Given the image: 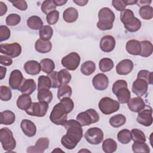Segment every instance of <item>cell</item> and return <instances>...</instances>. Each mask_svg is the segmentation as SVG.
<instances>
[{"label":"cell","mask_w":153,"mask_h":153,"mask_svg":"<svg viewBox=\"0 0 153 153\" xmlns=\"http://www.w3.org/2000/svg\"><path fill=\"white\" fill-rule=\"evenodd\" d=\"M137 78L145 79L148 84H152V73L147 70H140L137 75Z\"/></svg>","instance_id":"49"},{"label":"cell","mask_w":153,"mask_h":153,"mask_svg":"<svg viewBox=\"0 0 153 153\" xmlns=\"http://www.w3.org/2000/svg\"><path fill=\"white\" fill-rule=\"evenodd\" d=\"M35 48L38 53H47L51 50L52 44L50 41H44L38 39L35 42Z\"/></svg>","instance_id":"23"},{"label":"cell","mask_w":153,"mask_h":153,"mask_svg":"<svg viewBox=\"0 0 153 153\" xmlns=\"http://www.w3.org/2000/svg\"><path fill=\"white\" fill-rule=\"evenodd\" d=\"M0 117L1 124L4 125H11L14 123L16 120L15 114L10 110L2 111L0 114Z\"/></svg>","instance_id":"26"},{"label":"cell","mask_w":153,"mask_h":153,"mask_svg":"<svg viewBox=\"0 0 153 153\" xmlns=\"http://www.w3.org/2000/svg\"><path fill=\"white\" fill-rule=\"evenodd\" d=\"M99 118V114L94 109H88L79 113L76 116V120L82 126H89L91 124L97 123Z\"/></svg>","instance_id":"6"},{"label":"cell","mask_w":153,"mask_h":153,"mask_svg":"<svg viewBox=\"0 0 153 153\" xmlns=\"http://www.w3.org/2000/svg\"><path fill=\"white\" fill-rule=\"evenodd\" d=\"M136 121L138 123L145 127L151 126L153 121L152 108L148 106V109H143L139 112Z\"/></svg>","instance_id":"11"},{"label":"cell","mask_w":153,"mask_h":153,"mask_svg":"<svg viewBox=\"0 0 153 153\" xmlns=\"http://www.w3.org/2000/svg\"><path fill=\"white\" fill-rule=\"evenodd\" d=\"M112 6L117 10L122 11L126 9L127 7L126 4L123 0H113L112 1Z\"/></svg>","instance_id":"56"},{"label":"cell","mask_w":153,"mask_h":153,"mask_svg":"<svg viewBox=\"0 0 153 153\" xmlns=\"http://www.w3.org/2000/svg\"><path fill=\"white\" fill-rule=\"evenodd\" d=\"M92 84L96 90L102 91L106 90L109 85L108 76L102 73L96 74L92 79Z\"/></svg>","instance_id":"14"},{"label":"cell","mask_w":153,"mask_h":153,"mask_svg":"<svg viewBox=\"0 0 153 153\" xmlns=\"http://www.w3.org/2000/svg\"><path fill=\"white\" fill-rule=\"evenodd\" d=\"M128 109L134 112H139L143 109L146 105L140 97H135L130 99L127 103Z\"/></svg>","instance_id":"19"},{"label":"cell","mask_w":153,"mask_h":153,"mask_svg":"<svg viewBox=\"0 0 153 153\" xmlns=\"http://www.w3.org/2000/svg\"><path fill=\"white\" fill-rule=\"evenodd\" d=\"M148 88V84L145 79L142 78H137L132 84L131 90L136 96L138 97H141L146 93Z\"/></svg>","instance_id":"12"},{"label":"cell","mask_w":153,"mask_h":153,"mask_svg":"<svg viewBox=\"0 0 153 153\" xmlns=\"http://www.w3.org/2000/svg\"><path fill=\"white\" fill-rule=\"evenodd\" d=\"M21 20V17L17 14H10L6 17V24L8 26H14L19 24Z\"/></svg>","instance_id":"48"},{"label":"cell","mask_w":153,"mask_h":153,"mask_svg":"<svg viewBox=\"0 0 153 153\" xmlns=\"http://www.w3.org/2000/svg\"><path fill=\"white\" fill-rule=\"evenodd\" d=\"M117 149V144L116 142L111 139H106L102 143V149L105 153H112L116 151Z\"/></svg>","instance_id":"33"},{"label":"cell","mask_w":153,"mask_h":153,"mask_svg":"<svg viewBox=\"0 0 153 153\" xmlns=\"http://www.w3.org/2000/svg\"><path fill=\"white\" fill-rule=\"evenodd\" d=\"M40 65L42 72L47 74H50L54 71L55 64L53 60L50 59H44L41 60Z\"/></svg>","instance_id":"35"},{"label":"cell","mask_w":153,"mask_h":153,"mask_svg":"<svg viewBox=\"0 0 153 153\" xmlns=\"http://www.w3.org/2000/svg\"><path fill=\"white\" fill-rule=\"evenodd\" d=\"M73 2L79 6H84L88 3V1L85 0H74Z\"/></svg>","instance_id":"61"},{"label":"cell","mask_w":153,"mask_h":153,"mask_svg":"<svg viewBox=\"0 0 153 153\" xmlns=\"http://www.w3.org/2000/svg\"><path fill=\"white\" fill-rule=\"evenodd\" d=\"M127 87V82L124 79H118L112 85V93L115 95L117 92L121 88Z\"/></svg>","instance_id":"53"},{"label":"cell","mask_w":153,"mask_h":153,"mask_svg":"<svg viewBox=\"0 0 153 153\" xmlns=\"http://www.w3.org/2000/svg\"><path fill=\"white\" fill-rule=\"evenodd\" d=\"M48 109V103L46 102H32L30 107L25 111L27 114L30 116L42 117L47 114Z\"/></svg>","instance_id":"7"},{"label":"cell","mask_w":153,"mask_h":153,"mask_svg":"<svg viewBox=\"0 0 153 153\" xmlns=\"http://www.w3.org/2000/svg\"><path fill=\"white\" fill-rule=\"evenodd\" d=\"M10 2L12 3L13 5L19 9L20 11H25L27 8V4L26 1L23 0H17V1H11L9 0Z\"/></svg>","instance_id":"54"},{"label":"cell","mask_w":153,"mask_h":153,"mask_svg":"<svg viewBox=\"0 0 153 153\" xmlns=\"http://www.w3.org/2000/svg\"><path fill=\"white\" fill-rule=\"evenodd\" d=\"M56 6H62L65 5L67 2L68 0H54Z\"/></svg>","instance_id":"62"},{"label":"cell","mask_w":153,"mask_h":153,"mask_svg":"<svg viewBox=\"0 0 153 153\" xmlns=\"http://www.w3.org/2000/svg\"><path fill=\"white\" fill-rule=\"evenodd\" d=\"M66 134L61 139L62 145L68 149H74L82 137L83 130L81 124L75 120L66 121L63 124Z\"/></svg>","instance_id":"1"},{"label":"cell","mask_w":153,"mask_h":153,"mask_svg":"<svg viewBox=\"0 0 153 153\" xmlns=\"http://www.w3.org/2000/svg\"><path fill=\"white\" fill-rule=\"evenodd\" d=\"M110 125L115 128L123 126L126 122V117L123 114H117L111 117L109 119Z\"/></svg>","instance_id":"36"},{"label":"cell","mask_w":153,"mask_h":153,"mask_svg":"<svg viewBox=\"0 0 153 153\" xmlns=\"http://www.w3.org/2000/svg\"><path fill=\"white\" fill-rule=\"evenodd\" d=\"M78 11L74 7H69L63 11V19L67 23L75 22L78 19Z\"/></svg>","instance_id":"24"},{"label":"cell","mask_w":153,"mask_h":153,"mask_svg":"<svg viewBox=\"0 0 153 153\" xmlns=\"http://www.w3.org/2000/svg\"><path fill=\"white\" fill-rule=\"evenodd\" d=\"M132 151L135 153L145 152L149 153L150 149L149 146L145 142H134L131 146Z\"/></svg>","instance_id":"43"},{"label":"cell","mask_w":153,"mask_h":153,"mask_svg":"<svg viewBox=\"0 0 153 153\" xmlns=\"http://www.w3.org/2000/svg\"><path fill=\"white\" fill-rule=\"evenodd\" d=\"M60 101L64 104L68 114L73 110L74 107V103L73 100L70 97H63L60 99Z\"/></svg>","instance_id":"55"},{"label":"cell","mask_w":153,"mask_h":153,"mask_svg":"<svg viewBox=\"0 0 153 153\" xmlns=\"http://www.w3.org/2000/svg\"><path fill=\"white\" fill-rule=\"evenodd\" d=\"M151 1H147V0H143V1H137V4L140 7L144 6V5H149V4L151 3Z\"/></svg>","instance_id":"59"},{"label":"cell","mask_w":153,"mask_h":153,"mask_svg":"<svg viewBox=\"0 0 153 153\" xmlns=\"http://www.w3.org/2000/svg\"><path fill=\"white\" fill-rule=\"evenodd\" d=\"M119 103H127L130 99V91L127 87H123L120 88L115 94Z\"/></svg>","instance_id":"28"},{"label":"cell","mask_w":153,"mask_h":153,"mask_svg":"<svg viewBox=\"0 0 153 153\" xmlns=\"http://www.w3.org/2000/svg\"><path fill=\"white\" fill-rule=\"evenodd\" d=\"M117 139L122 144H127L131 140V132L128 129H123L118 131L117 134Z\"/></svg>","instance_id":"39"},{"label":"cell","mask_w":153,"mask_h":153,"mask_svg":"<svg viewBox=\"0 0 153 153\" xmlns=\"http://www.w3.org/2000/svg\"><path fill=\"white\" fill-rule=\"evenodd\" d=\"M142 23L139 19L135 17L134 20L130 24L124 26L125 29L130 32H135L140 29L141 27Z\"/></svg>","instance_id":"47"},{"label":"cell","mask_w":153,"mask_h":153,"mask_svg":"<svg viewBox=\"0 0 153 153\" xmlns=\"http://www.w3.org/2000/svg\"><path fill=\"white\" fill-rule=\"evenodd\" d=\"M126 49L127 51L131 55H139L141 49L140 43L136 39H130L127 42Z\"/></svg>","instance_id":"22"},{"label":"cell","mask_w":153,"mask_h":153,"mask_svg":"<svg viewBox=\"0 0 153 153\" xmlns=\"http://www.w3.org/2000/svg\"><path fill=\"white\" fill-rule=\"evenodd\" d=\"M85 140L91 145H99L103 140V132L98 127L88 128L85 134Z\"/></svg>","instance_id":"8"},{"label":"cell","mask_w":153,"mask_h":153,"mask_svg":"<svg viewBox=\"0 0 153 153\" xmlns=\"http://www.w3.org/2000/svg\"><path fill=\"white\" fill-rule=\"evenodd\" d=\"M25 78L20 71L18 69L13 70L10 75L8 82L9 86L13 90H19Z\"/></svg>","instance_id":"13"},{"label":"cell","mask_w":153,"mask_h":153,"mask_svg":"<svg viewBox=\"0 0 153 153\" xmlns=\"http://www.w3.org/2000/svg\"><path fill=\"white\" fill-rule=\"evenodd\" d=\"M39 39L44 41H50L53 34V30L49 25H43L39 29Z\"/></svg>","instance_id":"34"},{"label":"cell","mask_w":153,"mask_h":153,"mask_svg":"<svg viewBox=\"0 0 153 153\" xmlns=\"http://www.w3.org/2000/svg\"><path fill=\"white\" fill-rule=\"evenodd\" d=\"M68 114L65 106L60 101L53 108L50 115V120L56 125L63 126L67 121Z\"/></svg>","instance_id":"3"},{"label":"cell","mask_w":153,"mask_h":153,"mask_svg":"<svg viewBox=\"0 0 153 153\" xmlns=\"http://www.w3.org/2000/svg\"><path fill=\"white\" fill-rule=\"evenodd\" d=\"M96 70V64L91 60H88L84 62L80 68L81 73L86 76L91 75Z\"/></svg>","instance_id":"31"},{"label":"cell","mask_w":153,"mask_h":153,"mask_svg":"<svg viewBox=\"0 0 153 153\" xmlns=\"http://www.w3.org/2000/svg\"><path fill=\"white\" fill-rule=\"evenodd\" d=\"M49 139L47 137H41L38 139L34 146H30L27 148V152L43 153L48 148Z\"/></svg>","instance_id":"15"},{"label":"cell","mask_w":153,"mask_h":153,"mask_svg":"<svg viewBox=\"0 0 153 153\" xmlns=\"http://www.w3.org/2000/svg\"><path fill=\"white\" fill-rule=\"evenodd\" d=\"M141 49L140 56L143 57L150 56L153 51V45L151 42L148 40H144L140 42Z\"/></svg>","instance_id":"27"},{"label":"cell","mask_w":153,"mask_h":153,"mask_svg":"<svg viewBox=\"0 0 153 153\" xmlns=\"http://www.w3.org/2000/svg\"><path fill=\"white\" fill-rule=\"evenodd\" d=\"M0 51L2 54L11 58L18 57L22 53V47L17 42L11 44H1Z\"/></svg>","instance_id":"10"},{"label":"cell","mask_w":153,"mask_h":153,"mask_svg":"<svg viewBox=\"0 0 153 153\" xmlns=\"http://www.w3.org/2000/svg\"><path fill=\"white\" fill-rule=\"evenodd\" d=\"M134 67L133 62L130 59H124L116 66V72L120 75H126L130 74Z\"/></svg>","instance_id":"16"},{"label":"cell","mask_w":153,"mask_h":153,"mask_svg":"<svg viewBox=\"0 0 153 153\" xmlns=\"http://www.w3.org/2000/svg\"><path fill=\"white\" fill-rule=\"evenodd\" d=\"M20 127L23 133L27 137H33L36 134V127L30 120H23L20 123Z\"/></svg>","instance_id":"18"},{"label":"cell","mask_w":153,"mask_h":153,"mask_svg":"<svg viewBox=\"0 0 153 153\" xmlns=\"http://www.w3.org/2000/svg\"><path fill=\"white\" fill-rule=\"evenodd\" d=\"M56 7L54 0H46L42 2L41 9L42 13L47 15L51 11L55 10Z\"/></svg>","instance_id":"44"},{"label":"cell","mask_w":153,"mask_h":153,"mask_svg":"<svg viewBox=\"0 0 153 153\" xmlns=\"http://www.w3.org/2000/svg\"><path fill=\"white\" fill-rule=\"evenodd\" d=\"M72 93V88L68 84H62L58 87L57 98L60 100L63 97H71Z\"/></svg>","instance_id":"37"},{"label":"cell","mask_w":153,"mask_h":153,"mask_svg":"<svg viewBox=\"0 0 153 153\" xmlns=\"http://www.w3.org/2000/svg\"><path fill=\"white\" fill-rule=\"evenodd\" d=\"M139 15L144 20H150L153 17V8L150 5H144L140 7Z\"/></svg>","instance_id":"40"},{"label":"cell","mask_w":153,"mask_h":153,"mask_svg":"<svg viewBox=\"0 0 153 153\" xmlns=\"http://www.w3.org/2000/svg\"><path fill=\"white\" fill-rule=\"evenodd\" d=\"M37 98L39 102H44L50 103L53 99V94L49 89H41L38 90Z\"/></svg>","instance_id":"32"},{"label":"cell","mask_w":153,"mask_h":153,"mask_svg":"<svg viewBox=\"0 0 153 153\" xmlns=\"http://www.w3.org/2000/svg\"><path fill=\"white\" fill-rule=\"evenodd\" d=\"M99 69L101 72H107L111 71L114 68V62L109 58H103L99 63Z\"/></svg>","instance_id":"38"},{"label":"cell","mask_w":153,"mask_h":153,"mask_svg":"<svg viewBox=\"0 0 153 153\" xmlns=\"http://www.w3.org/2000/svg\"><path fill=\"white\" fill-rule=\"evenodd\" d=\"M0 63L4 66H10L13 63V60L10 57L7 56L0 55Z\"/></svg>","instance_id":"57"},{"label":"cell","mask_w":153,"mask_h":153,"mask_svg":"<svg viewBox=\"0 0 153 153\" xmlns=\"http://www.w3.org/2000/svg\"><path fill=\"white\" fill-rule=\"evenodd\" d=\"M0 141L3 149L8 152H11L16 146V141L12 131L7 127L0 130Z\"/></svg>","instance_id":"4"},{"label":"cell","mask_w":153,"mask_h":153,"mask_svg":"<svg viewBox=\"0 0 153 153\" xmlns=\"http://www.w3.org/2000/svg\"><path fill=\"white\" fill-rule=\"evenodd\" d=\"M48 76L50 78L51 82V88H56L61 85L59 82L57 71L52 72L50 74H48Z\"/></svg>","instance_id":"51"},{"label":"cell","mask_w":153,"mask_h":153,"mask_svg":"<svg viewBox=\"0 0 153 153\" xmlns=\"http://www.w3.org/2000/svg\"><path fill=\"white\" fill-rule=\"evenodd\" d=\"M12 97V92L9 87L1 85L0 87V99L2 101H8Z\"/></svg>","instance_id":"46"},{"label":"cell","mask_w":153,"mask_h":153,"mask_svg":"<svg viewBox=\"0 0 153 153\" xmlns=\"http://www.w3.org/2000/svg\"><path fill=\"white\" fill-rule=\"evenodd\" d=\"M131 139L134 142H145L146 137L144 133L137 128H133L131 130Z\"/></svg>","instance_id":"42"},{"label":"cell","mask_w":153,"mask_h":153,"mask_svg":"<svg viewBox=\"0 0 153 153\" xmlns=\"http://www.w3.org/2000/svg\"><path fill=\"white\" fill-rule=\"evenodd\" d=\"M7 11V7L5 3L0 2V16H4Z\"/></svg>","instance_id":"58"},{"label":"cell","mask_w":153,"mask_h":153,"mask_svg":"<svg viewBox=\"0 0 153 153\" xmlns=\"http://www.w3.org/2000/svg\"><path fill=\"white\" fill-rule=\"evenodd\" d=\"M32 103V99L29 95L22 94L17 98L16 105L20 109L26 111L30 107Z\"/></svg>","instance_id":"25"},{"label":"cell","mask_w":153,"mask_h":153,"mask_svg":"<svg viewBox=\"0 0 153 153\" xmlns=\"http://www.w3.org/2000/svg\"><path fill=\"white\" fill-rule=\"evenodd\" d=\"M115 39L112 35L103 36L100 41V48L105 53H109L112 51L115 47Z\"/></svg>","instance_id":"17"},{"label":"cell","mask_w":153,"mask_h":153,"mask_svg":"<svg viewBox=\"0 0 153 153\" xmlns=\"http://www.w3.org/2000/svg\"><path fill=\"white\" fill-rule=\"evenodd\" d=\"M135 17L133 12L130 9H125L120 14V20L124 24V26L132 23Z\"/></svg>","instance_id":"29"},{"label":"cell","mask_w":153,"mask_h":153,"mask_svg":"<svg viewBox=\"0 0 153 153\" xmlns=\"http://www.w3.org/2000/svg\"><path fill=\"white\" fill-rule=\"evenodd\" d=\"M58 77L61 85L68 84L71 80L72 76L67 69H63L58 72Z\"/></svg>","instance_id":"45"},{"label":"cell","mask_w":153,"mask_h":153,"mask_svg":"<svg viewBox=\"0 0 153 153\" xmlns=\"http://www.w3.org/2000/svg\"><path fill=\"white\" fill-rule=\"evenodd\" d=\"M7 72V68L5 67L0 66V79L2 80L5 76Z\"/></svg>","instance_id":"60"},{"label":"cell","mask_w":153,"mask_h":153,"mask_svg":"<svg viewBox=\"0 0 153 153\" xmlns=\"http://www.w3.org/2000/svg\"><path fill=\"white\" fill-rule=\"evenodd\" d=\"M124 2L126 4V5H131L136 4L137 1H136V0H125V1H124Z\"/></svg>","instance_id":"63"},{"label":"cell","mask_w":153,"mask_h":153,"mask_svg":"<svg viewBox=\"0 0 153 153\" xmlns=\"http://www.w3.org/2000/svg\"><path fill=\"white\" fill-rule=\"evenodd\" d=\"M99 21L97 27L101 30H111L113 27V23L115 20L114 13L108 7L101 8L98 13Z\"/></svg>","instance_id":"2"},{"label":"cell","mask_w":153,"mask_h":153,"mask_svg":"<svg viewBox=\"0 0 153 153\" xmlns=\"http://www.w3.org/2000/svg\"><path fill=\"white\" fill-rule=\"evenodd\" d=\"M27 25L31 29L38 30L43 26V22L39 16H32L27 19Z\"/></svg>","instance_id":"30"},{"label":"cell","mask_w":153,"mask_h":153,"mask_svg":"<svg viewBox=\"0 0 153 153\" xmlns=\"http://www.w3.org/2000/svg\"><path fill=\"white\" fill-rule=\"evenodd\" d=\"M59 12L57 10H54L49 13L46 16V20L48 24L50 25H55L59 20Z\"/></svg>","instance_id":"50"},{"label":"cell","mask_w":153,"mask_h":153,"mask_svg":"<svg viewBox=\"0 0 153 153\" xmlns=\"http://www.w3.org/2000/svg\"><path fill=\"white\" fill-rule=\"evenodd\" d=\"M98 106L103 114L110 115L118 111L120 105L119 102L109 97H104L99 101Z\"/></svg>","instance_id":"5"},{"label":"cell","mask_w":153,"mask_h":153,"mask_svg":"<svg viewBox=\"0 0 153 153\" xmlns=\"http://www.w3.org/2000/svg\"><path fill=\"white\" fill-rule=\"evenodd\" d=\"M36 83L33 79H25L19 90L25 94L30 95L36 90Z\"/></svg>","instance_id":"20"},{"label":"cell","mask_w":153,"mask_h":153,"mask_svg":"<svg viewBox=\"0 0 153 153\" xmlns=\"http://www.w3.org/2000/svg\"><path fill=\"white\" fill-rule=\"evenodd\" d=\"M11 35V32L10 29L4 25L0 26V41L7 40Z\"/></svg>","instance_id":"52"},{"label":"cell","mask_w":153,"mask_h":153,"mask_svg":"<svg viewBox=\"0 0 153 153\" xmlns=\"http://www.w3.org/2000/svg\"><path fill=\"white\" fill-rule=\"evenodd\" d=\"M51 88V82L48 76L41 75L38 79V90L41 89H50Z\"/></svg>","instance_id":"41"},{"label":"cell","mask_w":153,"mask_h":153,"mask_svg":"<svg viewBox=\"0 0 153 153\" xmlns=\"http://www.w3.org/2000/svg\"><path fill=\"white\" fill-rule=\"evenodd\" d=\"M24 69L25 72L31 75H35L40 72L41 69L40 63L36 60H29L24 65Z\"/></svg>","instance_id":"21"},{"label":"cell","mask_w":153,"mask_h":153,"mask_svg":"<svg viewBox=\"0 0 153 153\" xmlns=\"http://www.w3.org/2000/svg\"><path fill=\"white\" fill-rule=\"evenodd\" d=\"M80 60L79 55L75 52H72L62 58L61 63L67 70L74 71L78 67Z\"/></svg>","instance_id":"9"}]
</instances>
